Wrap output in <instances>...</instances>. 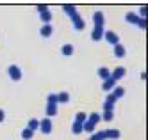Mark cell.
I'll use <instances>...</instances> for the list:
<instances>
[{
	"instance_id": "cell-1",
	"label": "cell",
	"mask_w": 148,
	"mask_h": 140,
	"mask_svg": "<svg viewBox=\"0 0 148 140\" xmlns=\"http://www.w3.org/2000/svg\"><path fill=\"white\" fill-rule=\"evenodd\" d=\"M7 74H9V78H11L13 82L22 80V69H20L16 64H11V66L7 68Z\"/></svg>"
},
{
	"instance_id": "cell-2",
	"label": "cell",
	"mask_w": 148,
	"mask_h": 140,
	"mask_svg": "<svg viewBox=\"0 0 148 140\" xmlns=\"http://www.w3.org/2000/svg\"><path fill=\"white\" fill-rule=\"evenodd\" d=\"M71 21H73V27H75V30H84V27H86V23H84V20L80 18V14H79V11L77 13H73L71 16Z\"/></svg>"
},
{
	"instance_id": "cell-3",
	"label": "cell",
	"mask_w": 148,
	"mask_h": 140,
	"mask_svg": "<svg viewBox=\"0 0 148 140\" xmlns=\"http://www.w3.org/2000/svg\"><path fill=\"white\" fill-rule=\"evenodd\" d=\"M103 39L107 41V43H111V45H114V46L120 43L118 34H116V32H112V30H105V32H103Z\"/></svg>"
},
{
	"instance_id": "cell-4",
	"label": "cell",
	"mask_w": 148,
	"mask_h": 140,
	"mask_svg": "<svg viewBox=\"0 0 148 140\" xmlns=\"http://www.w3.org/2000/svg\"><path fill=\"white\" fill-rule=\"evenodd\" d=\"M39 130H41V133H45V135H48L52 131V121L48 119V117H45L43 121H39Z\"/></svg>"
},
{
	"instance_id": "cell-5",
	"label": "cell",
	"mask_w": 148,
	"mask_h": 140,
	"mask_svg": "<svg viewBox=\"0 0 148 140\" xmlns=\"http://www.w3.org/2000/svg\"><path fill=\"white\" fill-rule=\"evenodd\" d=\"M103 21H105V18H103V13H102V11L93 13V23H95V27H103Z\"/></svg>"
},
{
	"instance_id": "cell-6",
	"label": "cell",
	"mask_w": 148,
	"mask_h": 140,
	"mask_svg": "<svg viewBox=\"0 0 148 140\" xmlns=\"http://www.w3.org/2000/svg\"><path fill=\"white\" fill-rule=\"evenodd\" d=\"M125 74H127V69H125V68H116L114 73H111V78H112L114 82H120Z\"/></svg>"
},
{
	"instance_id": "cell-7",
	"label": "cell",
	"mask_w": 148,
	"mask_h": 140,
	"mask_svg": "<svg viewBox=\"0 0 148 140\" xmlns=\"http://www.w3.org/2000/svg\"><path fill=\"white\" fill-rule=\"evenodd\" d=\"M125 20L129 21V23H132V25H139V21L143 18H139V16H137V13H132V11H130V13L125 14Z\"/></svg>"
},
{
	"instance_id": "cell-8",
	"label": "cell",
	"mask_w": 148,
	"mask_h": 140,
	"mask_svg": "<svg viewBox=\"0 0 148 140\" xmlns=\"http://www.w3.org/2000/svg\"><path fill=\"white\" fill-rule=\"evenodd\" d=\"M103 32H105L103 27H95L93 32H91V39H93V41H100V39L103 37Z\"/></svg>"
},
{
	"instance_id": "cell-9",
	"label": "cell",
	"mask_w": 148,
	"mask_h": 140,
	"mask_svg": "<svg viewBox=\"0 0 148 140\" xmlns=\"http://www.w3.org/2000/svg\"><path fill=\"white\" fill-rule=\"evenodd\" d=\"M103 137L109 140H116L121 137V133H120V130H103Z\"/></svg>"
},
{
	"instance_id": "cell-10",
	"label": "cell",
	"mask_w": 148,
	"mask_h": 140,
	"mask_svg": "<svg viewBox=\"0 0 148 140\" xmlns=\"http://www.w3.org/2000/svg\"><path fill=\"white\" fill-rule=\"evenodd\" d=\"M114 55L118 57V59H121V57H125V55H127V50H125V46L121 45V43H118V45L114 46Z\"/></svg>"
},
{
	"instance_id": "cell-11",
	"label": "cell",
	"mask_w": 148,
	"mask_h": 140,
	"mask_svg": "<svg viewBox=\"0 0 148 140\" xmlns=\"http://www.w3.org/2000/svg\"><path fill=\"white\" fill-rule=\"evenodd\" d=\"M114 87H116V82H114L112 78H107V80H105V82L102 83V89H103L105 92H111Z\"/></svg>"
},
{
	"instance_id": "cell-12",
	"label": "cell",
	"mask_w": 148,
	"mask_h": 140,
	"mask_svg": "<svg viewBox=\"0 0 148 140\" xmlns=\"http://www.w3.org/2000/svg\"><path fill=\"white\" fill-rule=\"evenodd\" d=\"M73 51H75V46L70 45V43H68V45H62V48H61V53H62V55H66V57H70Z\"/></svg>"
},
{
	"instance_id": "cell-13",
	"label": "cell",
	"mask_w": 148,
	"mask_h": 140,
	"mask_svg": "<svg viewBox=\"0 0 148 140\" xmlns=\"http://www.w3.org/2000/svg\"><path fill=\"white\" fill-rule=\"evenodd\" d=\"M52 32H54V28H52V25H43L39 30V34L43 36V37H50L52 36Z\"/></svg>"
},
{
	"instance_id": "cell-14",
	"label": "cell",
	"mask_w": 148,
	"mask_h": 140,
	"mask_svg": "<svg viewBox=\"0 0 148 140\" xmlns=\"http://www.w3.org/2000/svg\"><path fill=\"white\" fill-rule=\"evenodd\" d=\"M98 76L105 82L107 78H111V71H109V68H98Z\"/></svg>"
},
{
	"instance_id": "cell-15",
	"label": "cell",
	"mask_w": 148,
	"mask_h": 140,
	"mask_svg": "<svg viewBox=\"0 0 148 140\" xmlns=\"http://www.w3.org/2000/svg\"><path fill=\"white\" fill-rule=\"evenodd\" d=\"M47 117H48V119H50V117H54L56 114H57V105H48L47 103Z\"/></svg>"
},
{
	"instance_id": "cell-16",
	"label": "cell",
	"mask_w": 148,
	"mask_h": 140,
	"mask_svg": "<svg viewBox=\"0 0 148 140\" xmlns=\"http://www.w3.org/2000/svg\"><path fill=\"white\" fill-rule=\"evenodd\" d=\"M27 128H29L30 131H34V133H36V130H39V121H38V119H29Z\"/></svg>"
},
{
	"instance_id": "cell-17",
	"label": "cell",
	"mask_w": 148,
	"mask_h": 140,
	"mask_svg": "<svg viewBox=\"0 0 148 140\" xmlns=\"http://www.w3.org/2000/svg\"><path fill=\"white\" fill-rule=\"evenodd\" d=\"M111 92H112V96H114L116 99H121L123 96H125V89H123V87H114Z\"/></svg>"
},
{
	"instance_id": "cell-18",
	"label": "cell",
	"mask_w": 148,
	"mask_h": 140,
	"mask_svg": "<svg viewBox=\"0 0 148 140\" xmlns=\"http://www.w3.org/2000/svg\"><path fill=\"white\" fill-rule=\"evenodd\" d=\"M39 18H41V21H43V25H50V21H52V13H50V11H47V13H41Z\"/></svg>"
},
{
	"instance_id": "cell-19",
	"label": "cell",
	"mask_w": 148,
	"mask_h": 140,
	"mask_svg": "<svg viewBox=\"0 0 148 140\" xmlns=\"http://www.w3.org/2000/svg\"><path fill=\"white\" fill-rule=\"evenodd\" d=\"M62 11H64L68 16H71L73 13H77V7L75 5H70V4H64V5H62Z\"/></svg>"
},
{
	"instance_id": "cell-20",
	"label": "cell",
	"mask_w": 148,
	"mask_h": 140,
	"mask_svg": "<svg viewBox=\"0 0 148 140\" xmlns=\"http://www.w3.org/2000/svg\"><path fill=\"white\" fill-rule=\"evenodd\" d=\"M70 101V94L68 92H59L57 94V103H68Z\"/></svg>"
},
{
	"instance_id": "cell-21",
	"label": "cell",
	"mask_w": 148,
	"mask_h": 140,
	"mask_svg": "<svg viewBox=\"0 0 148 140\" xmlns=\"http://www.w3.org/2000/svg\"><path fill=\"white\" fill-rule=\"evenodd\" d=\"M88 121L91 122V124H95V126H97L98 122H100V114H97V112H93L89 117H88Z\"/></svg>"
},
{
	"instance_id": "cell-22",
	"label": "cell",
	"mask_w": 148,
	"mask_h": 140,
	"mask_svg": "<svg viewBox=\"0 0 148 140\" xmlns=\"http://www.w3.org/2000/svg\"><path fill=\"white\" fill-rule=\"evenodd\" d=\"M84 130H82V124L80 122H73V126H71V133L73 135H80Z\"/></svg>"
},
{
	"instance_id": "cell-23",
	"label": "cell",
	"mask_w": 148,
	"mask_h": 140,
	"mask_svg": "<svg viewBox=\"0 0 148 140\" xmlns=\"http://www.w3.org/2000/svg\"><path fill=\"white\" fill-rule=\"evenodd\" d=\"M32 137H34V131H30L29 128H25V130H22V138H23V140H30Z\"/></svg>"
},
{
	"instance_id": "cell-24",
	"label": "cell",
	"mask_w": 148,
	"mask_h": 140,
	"mask_svg": "<svg viewBox=\"0 0 148 140\" xmlns=\"http://www.w3.org/2000/svg\"><path fill=\"white\" fill-rule=\"evenodd\" d=\"M86 119H88V117H86V114H84V112H79V114L75 115V122L84 124V122H86Z\"/></svg>"
},
{
	"instance_id": "cell-25",
	"label": "cell",
	"mask_w": 148,
	"mask_h": 140,
	"mask_svg": "<svg viewBox=\"0 0 148 140\" xmlns=\"http://www.w3.org/2000/svg\"><path fill=\"white\" fill-rule=\"evenodd\" d=\"M116 101H118V99H116L114 96H112V92H107V98H105V103H107V105H111V106H114V103H116Z\"/></svg>"
},
{
	"instance_id": "cell-26",
	"label": "cell",
	"mask_w": 148,
	"mask_h": 140,
	"mask_svg": "<svg viewBox=\"0 0 148 140\" xmlns=\"http://www.w3.org/2000/svg\"><path fill=\"white\" fill-rule=\"evenodd\" d=\"M47 103L48 105H57V94H48L47 96Z\"/></svg>"
},
{
	"instance_id": "cell-27",
	"label": "cell",
	"mask_w": 148,
	"mask_h": 140,
	"mask_svg": "<svg viewBox=\"0 0 148 140\" xmlns=\"http://www.w3.org/2000/svg\"><path fill=\"white\" fill-rule=\"evenodd\" d=\"M89 140H105V137H103V131H98V133L91 135V138H89Z\"/></svg>"
},
{
	"instance_id": "cell-28",
	"label": "cell",
	"mask_w": 148,
	"mask_h": 140,
	"mask_svg": "<svg viewBox=\"0 0 148 140\" xmlns=\"http://www.w3.org/2000/svg\"><path fill=\"white\" fill-rule=\"evenodd\" d=\"M36 11L41 14V13H47V11H50L48 9V5H45V4H41V5H36Z\"/></svg>"
},
{
	"instance_id": "cell-29",
	"label": "cell",
	"mask_w": 148,
	"mask_h": 140,
	"mask_svg": "<svg viewBox=\"0 0 148 140\" xmlns=\"http://www.w3.org/2000/svg\"><path fill=\"white\" fill-rule=\"evenodd\" d=\"M112 117H114V114H112V112H103V119L107 121V122H109V121H112Z\"/></svg>"
},
{
	"instance_id": "cell-30",
	"label": "cell",
	"mask_w": 148,
	"mask_h": 140,
	"mask_svg": "<svg viewBox=\"0 0 148 140\" xmlns=\"http://www.w3.org/2000/svg\"><path fill=\"white\" fill-rule=\"evenodd\" d=\"M137 16H139V18H143V20H145V16H146V5H143V7L139 9V14H137Z\"/></svg>"
},
{
	"instance_id": "cell-31",
	"label": "cell",
	"mask_w": 148,
	"mask_h": 140,
	"mask_svg": "<svg viewBox=\"0 0 148 140\" xmlns=\"http://www.w3.org/2000/svg\"><path fill=\"white\" fill-rule=\"evenodd\" d=\"M4 119H5V112H4L2 108H0V122H2Z\"/></svg>"
}]
</instances>
